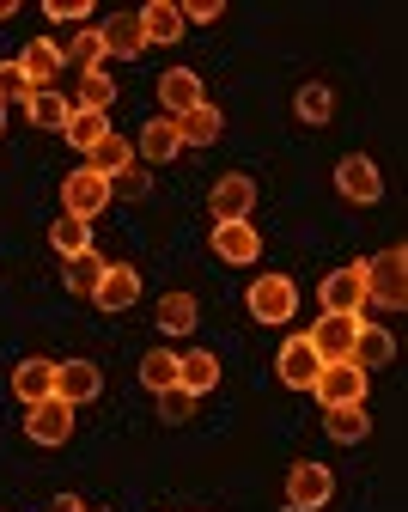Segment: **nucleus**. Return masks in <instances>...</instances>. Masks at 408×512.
<instances>
[{
	"mask_svg": "<svg viewBox=\"0 0 408 512\" xmlns=\"http://www.w3.org/2000/svg\"><path fill=\"white\" fill-rule=\"evenodd\" d=\"M360 281H366V299H378V305L402 311V305H408V250H402V244H390V250L366 256V263H360Z\"/></svg>",
	"mask_w": 408,
	"mask_h": 512,
	"instance_id": "1",
	"label": "nucleus"
},
{
	"mask_svg": "<svg viewBox=\"0 0 408 512\" xmlns=\"http://www.w3.org/2000/svg\"><path fill=\"white\" fill-rule=\"evenodd\" d=\"M250 317H256V324H293V317H299L293 275H256L250 281Z\"/></svg>",
	"mask_w": 408,
	"mask_h": 512,
	"instance_id": "2",
	"label": "nucleus"
},
{
	"mask_svg": "<svg viewBox=\"0 0 408 512\" xmlns=\"http://www.w3.org/2000/svg\"><path fill=\"white\" fill-rule=\"evenodd\" d=\"M311 391H317L323 409H360V403H366V372H360L354 360H335V366L317 372Z\"/></svg>",
	"mask_w": 408,
	"mask_h": 512,
	"instance_id": "3",
	"label": "nucleus"
},
{
	"mask_svg": "<svg viewBox=\"0 0 408 512\" xmlns=\"http://www.w3.org/2000/svg\"><path fill=\"white\" fill-rule=\"evenodd\" d=\"M110 202H116V196H110V177H98V171H86V165L61 183V214H74V220H98Z\"/></svg>",
	"mask_w": 408,
	"mask_h": 512,
	"instance_id": "4",
	"label": "nucleus"
},
{
	"mask_svg": "<svg viewBox=\"0 0 408 512\" xmlns=\"http://www.w3.org/2000/svg\"><path fill=\"white\" fill-rule=\"evenodd\" d=\"M329 494H335V476L323 464H293L287 470V512H317V506H329Z\"/></svg>",
	"mask_w": 408,
	"mask_h": 512,
	"instance_id": "5",
	"label": "nucleus"
},
{
	"mask_svg": "<svg viewBox=\"0 0 408 512\" xmlns=\"http://www.w3.org/2000/svg\"><path fill=\"white\" fill-rule=\"evenodd\" d=\"M317 299H323V311H329V317H360V305H366V281H360V263H348V269L323 275Z\"/></svg>",
	"mask_w": 408,
	"mask_h": 512,
	"instance_id": "6",
	"label": "nucleus"
},
{
	"mask_svg": "<svg viewBox=\"0 0 408 512\" xmlns=\"http://www.w3.org/2000/svg\"><path fill=\"white\" fill-rule=\"evenodd\" d=\"M335 189H342L348 202H360V208H372L378 196H384V177H378V165L366 159V153H348L342 165H335Z\"/></svg>",
	"mask_w": 408,
	"mask_h": 512,
	"instance_id": "7",
	"label": "nucleus"
},
{
	"mask_svg": "<svg viewBox=\"0 0 408 512\" xmlns=\"http://www.w3.org/2000/svg\"><path fill=\"white\" fill-rule=\"evenodd\" d=\"M208 208H214V220H220V226H232V220H250V208H256V183H250L244 171H226V177L214 183Z\"/></svg>",
	"mask_w": 408,
	"mask_h": 512,
	"instance_id": "8",
	"label": "nucleus"
},
{
	"mask_svg": "<svg viewBox=\"0 0 408 512\" xmlns=\"http://www.w3.org/2000/svg\"><path fill=\"white\" fill-rule=\"evenodd\" d=\"M98 391H104V372H98L92 360H61V366H55V397H61L67 409L92 403Z\"/></svg>",
	"mask_w": 408,
	"mask_h": 512,
	"instance_id": "9",
	"label": "nucleus"
},
{
	"mask_svg": "<svg viewBox=\"0 0 408 512\" xmlns=\"http://www.w3.org/2000/svg\"><path fill=\"white\" fill-rule=\"evenodd\" d=\"M25 433H31L37 445H61L67 433H74V409H67L61 397H43V403L25 409Z\"/></svg>",
	"mask_w": 408,
	"mask_h": 512,
	"instance_id": "10",
	"label": "nucleus"
},
{
	"mask_svg": "<svg viewBox=\"0 0 408 512\" xmlns=\"http://www.w3.org/2000/svg\"><path fill=\"white\" fill-rule=\"evenodd\" d=\"M354 330H360V317H329V311H323V324H317L305 342L317 348L323 366H335V360H348V354H354Z\"/></svg>",
	"mask_w": 408,
	"mask_h": 512,
	"instance_id": "11",
	"label": "nucleus"
},
{
	"mask_svg": "<svg viewBox=\"0 0 408 512\" xmlns=\"http://www.w3.org/2000/svg\"><path fill=\"white\" fill-rule=\"evenodd\" d=\"M214 256H220V263H238V269H250L256 256H262V232H256L250 220L214 226Z\"/></svg>",
	"mask_w": 408,
	"mask_h": 512,
	"instance_id": "12",
	"label": "nucleus"
},
{
	"mask_svg": "<svg viewBox=\"0 0 408 512\" xmlns=\"http://www.w3.org/2000/svg\"><path fill=\"white\" fill-rule=\"evenodd\" d=\"M159 104H165V116L177 122V116H189V110H201L208 98H201V74H189V68H171V74H159Z\"/></svg>",
	"mask_w": 408,
	"mask_h": 512,
	"instance_id": "13",
	"label": "nucleus"
},
{
	"mask_svg": "<svg viewBox=\"0 0 408 512\" xmlns=\"http://www.w3.org/2000/svg\"><path fill=\"white\" fill-rule=\"evenodd\" d=\"M92 299H98L104 311H128L134 299H141V275H134L128 263H104V275H98Z\"/></svg>",
	"mask_w": 408,
	"mask_h": 512,
	"instance_id": "14",
	"label": "nucleus"
},
{
	"mask_svg": "<svg viewBox=\"0 0 408 512\" xmlns=\"http://www.w3.org/2000/svg\"><path fill=\"white\" fill-rule=\"evenodd\" d=\"M177 147H183V141H177V122H171V116H153V122L141 128V141H134V159L153 171V165L177 159Z\"/></svg>",
	"mask_w": 408,
	"mask_h": 512,
	"instance_id": "15",
	"label": "nucleus"
},
{
	"mask_svg": "<svg viewBox=\"0 0 408 512\" xmlns=\"http://www.w3.org/2000/svg\"><path fill=\"white\" fill-rule=\"evenodd\" d=\"M98 37H104V55H122V61H134V55H141V49H147V31H141V13H110Z\"/></svg>",
	"mask_w": 408,
	"mask_h": 512,
	"instance_id": "16",
	"label": "nucleus"
},
{
	"mask_svg": "<svg viewBox=\"0 0 408 512\" xmlns=\"http://www.w3.org/2000/svg\"><path fill=\"white\" fill-rule=\"evenodd\" d=\"M13 391H19V403H25V409H31V403H43V397H55V360H43V354L19 360V366H13Z\"/></svg>",
	"mask_w": 408,
	"mask_h": 512,
	"instance_id": "17",
	"label": "nucleus"
},
{
	"mask_svg": "<svg viewBox=\"0 0 408 512\" xmlns=\"http://www.w3.org/2000/svg\"><path fill=\"white\" fill-rule=\"evenodd\" d=\"M317 372H323L317 348H311L305 336H293V342L281 348V384H293V391H311V384H317Z\"/></svg>",
	"mask_w": 408,
	"mask_h": 512,
	"instance_id": "18",
	"label": "nucleus"
},
{
	"mask_svg": "<svg viewBox=\"0 0 408 512\" xmlns=\"http://www.w3.org/2000/svg\"><path fill=\"white\" fill-rule=\"evenodd\" d=\"M55 68H61V43H55V37H37V43H25V55H19V74L31 80V92L55 86Z\"/></svg>",
	"mask_w": 408,
	"mask_h": 512,
	"instance_id": "19",
	"label": "nucleus"
},
{
	"mask_svg": "<svg viewBox=\"0 0 408 512\" xmlns=\"http://www.w3.org/2000/svg\"><path fill=\"white\" fill-rule=\"evenodd\" d=\"M220 128H226V116H220L214 104H201V110L177 116V141H183V147H208V141H220Z\"/></svg>",
	"mask_w": 408,
	"mask_h": 512,
	"instance_id": "20",
	"label": "nucleus"
},
{
	"mask_svg": "<svg viewBox=\"0 0 408 512\" xmlns=\"http://www.w3.org/2000/svg\"><path fill=\"white\" fill-rule=\"evenodd\" d=\"M390 354H396V342H390V330H378V324H360V330H354V354H348V360H354L360 372H372V366H384Z\"/></svg>",
	"mask_w": 408,
	"mask_h": 512,
	"instance_id": "21",
	"label": "nucleus"
},
{
	"mask_svg": "<svg viewBox=\"0 0 408 512\" xmlns=\"http://www.w3.org/2000/svg\"><path fill=\"white\" fill-rule=\"evenodd\" d=\"M141 31H147V43H177L183 37V7L153 0V7H141Z\"/></svg>",
	"mask_w": 408,
	"mask_h": 512,
	"instance_id": "22",
	"label": "nucleus"
},
{
	"mask_svg": "<svg viewBox=\"0 0 408 512\" xmlns=\"http://www.w3.org/2000/svg\"><path fill=\"white\" fill-rule=\"evenodd\" d=\"M128 165H134V147L116 135V128H110V135L86 153V171H98V177H116V171H128Z\"/></svg>",
	"mask_w": 408,
	"mask_h": 512,
	"instance_id": "23",
	"label": "nucleus"
},
{
	"mask_svg": "<svg viewBox=\"0 0 408 512\" xmlns=\"http://www.w3.org/2000/svg\"><path fill=\"white\" fill-rule=\"evenodd\" d=\"M293 110H299V122H305V128H323V122L335 116V92H329L323 80H305V86H299V98H293Z\"/></svg>",
	"mask_w": 408,
	"mask_h": 512,
	"instance_id": "24",
	"label": "nucleus"
},
{
	"mask_svg": "<svg viewBox=\"0 0 408 512\" xmlns=\"http://www.w3.org/2000/svg\"><path fill=\"white\" fill-rule=\"evenodd\" d=\"M49 244H55V256H67V263H74V256H86V250H92V226H86V220H74V214H61V220L49 226Z\"/></svg>",
	"mask_w": 408,
	"mask_h": 512,
	"instance_id": "25",
	"label": "nucleus"
},
{
	"mask_svg": "<svg viewBox=\"0 0 408 512\" xmlns=\"http://www.w3.org/2000/svg\"><path fill=\"white\" fill-rule=\"evenodd\" d=\"M25 116L37 122V128H67V116H74V104H67L55 86H43V92H31L25 98Z\"/></svg>",
	"mask_w": 408,
	"mask_h": 512,
	"instance_id": "26",
	"label": "nucleus"
},
{
	"mask_svg": "<svg viewBox=\"0 0 408 512\" xmlns=\"http://www.w3.org/2000/svg\"><path fill=\"white\" fill-rule=\"evenodd\" d=\"M177 384L189 397H208L214 384H220V360L214 354H183V372H177Z\"/></svg>",
	"mask_w": 408,
	"mask_h": 512,
	"instance_id": "27",
	"label": "nucleus"
},
{
	"mask_svg": "<svg viewBox=\"0 0 408 512\" xmlns=\"http://www.w3.org/2000/svg\"><path fill=\"white\" fill-rule=\"evenodd\" d=\"M177 372H183V354H165V348H153L147 360H141V384L159 397V391H171L177 384Z\"/></svg>",
	"mask_w": 408,
	"mask_h": 512,
	"instance_id": "28",
	"label": "nucleus"
},
{
	"mask_svg": "<svg viewBox=\"0 0 408 512\" xmlns=\"http://www.w3.org/2000/svg\"><path fill=\"white\" fill-rule=\"evenodd\" d=\"M61 135H67V141H74L80 153H92V147H98V141L110 135V122H104L98 110H74V116H67V128H61Z\"/></svg>",
	"mask_w": 408,
	"mask_h": 512,
	"instance_id": "29",
	"label": "nucleus"
},
{
	"mask_svg": "<svg viewBox=\"0 0 408 512\" xmlns=\"http://www.w3.org/2000/svg\"><path fill=\"white\" fill-rule=\"evenodd\" d=\"M61 61H74L80 74H98L104 68V37L98 31H80L74 43H61Z\"/></svg>",
	"mask_w": 408,
	"mask_h": 512,
	"instance_id": "30",
	"label": "nucleus"
},
{
	"mask_svg": "<svg viewBox=\"0 0 408 512\" xmlns=\"http://www.w3.org/2000/svg\"><path fill=\"white\" fill-rule=\"evenodd\" d=\"M159 330H165V336L195 330V299H189V293H165V299H159Z\"/></svg>",
	"mask_w": 408,
	"mask_h": 512,
	"instance_id": "31",
	"label": "nucleus"
},
{
	"mask_svg": "<svg viewBox=\"0 0 408 512\" xmlns=\"http://www.w3.org/2000/svg\"><path fill=\"white\" fill-rule=\"evenodd\" d=\"M329 439H342V445H360L366 433H372V421H366V409H329Z\"/></svg>",
	"mask_w": 408,
	"mask_h": 512,
	"instance_id": "32",
	"label": "nucleus"
},
{
	"mask_svg": "<svg viewBox=\"0 0 408 512\" xmlns=\"http://www.w3.org/2000/svg\"><path fill=\"white\" fill-rule=\"evenodd\" d=\"M98 275H104V256H98V250H86V256H74V263H67V293H80V299H92V287H98Z\"/></svg>",
	"mask_w": 408,
	"mask_h": 512,
	"instance_id": "33",
	"label": "nucleus"
},
{
	"mask_svg": "<svg viewBox=\"0 0 408 512\" xmlns=\"http://www.w3.org/2000/svg\"><path fill=\"white\" fill-rule=\"evenodd\" d=\"M147 189H153V171H147L141 159H134L128 171H116V177H110V196H122V202H141Z\"/></svg>",
	"mask_w": 408,
	"mask_h": 512,
	"instance_id": "34",
	"label": "nucleus"
},
{
	"mask_svg": "<svg viewBox=\"0 0 408 512\" xmlns=\"http://www.w3.org/2000/svg\"><path fill=\"white\" fill-rule=\"evenodd\" d=\"M110 104H116V80H104V68L86 74V80H80V110H98V116H104Z\"/></svg>",
	"mask_w": 408,
	"mask_h": 512,
	"instance_id": "35",
	"label": "nucleus"
},
{
	"mask_svg": "<svg viewBox=\"0 0 408 512\" xmlns=\"http://www.w3.org/2000/svg\"><path fill=\"white\" fill-rule=\"evenodd\" d=\"M13 98L25 104V98H31V80L19 74V61H0V110H7Z\"/></svg>",
	"mask_w": 408,
	"mask_h": 512,
	"instance_id": "36",
	"label": "nucleus"
},
{
	"mask_svg": "<svg viewBox=\"0 0 408 512\" xmlns=\"http://www.w3.org/2000/svg\"><path fill=\"white\" fill-rule=\"evenodd\" d=\"M159 415L165 421H189L195 415V397L183 391V384H171V391H159Z\"/></svg>",
	"mask_w": 408,
	"mask_h": 512,
	"instance_id": "37",
	"label": "nucleus"
},
{
	"mask_svg": "<svg viewBox=\"0 0 408 512\" xmlns=\"http://www.w3.org/2000/svg\"><path fill=\"white\" fill-rule=\"evenodd\" d=\"M49 19L55 25H80V19H92V0H49Z\"/></svg>",
	"mask_w": 408,
	"mask_h": 512,
	"instance_id": "38",
	"label": "nucleus"
},
{
	"mask_svg": "<svg viewBox=\"0 0 408 512\" xmlns=\"http://www.w3.org/2000/svg\"><path fill=\"white\" fill-rule=\"evenodd\" d=\"M226 7H220V0H189V7H183V25H214Z\"/></svg>",
	"mask_w": 408,
	"mask_h": 512,
	"instance_id": "39",
	"label": "nucleus"
},
{
	"mask_svg": "<svg viewBox=\"0 0 408 512\" xmlns=\"http://www.w3.org/2000/svg\"><path fill=\"white\" fill-rule=\"evenodd\" d=\"M49 512H86V500H74V494H61V500H55Z\"/></svg>",
	"mask_w": 408,
	"mask_h": 512,
	"instance_id": "40",
	"label": "nucleus"
},
{
	"mask_svg": "<svg viewBox=\"0 0 408 512\" xmlns=\"http://www.w3.org/2000/svg\"><path fill=\"white\" fill-rule=\"evenodd\" d=\"M13 13H19V7H13V0H0V19H13Z\"/></svg>",
	"mask_w": 408,
	"mask_h": 512,
	"instance_id": "41",
	"label": "nucleus"
},
{
	"mask_svg": "<svg viewBox=\"0 0 408 512\" xmlns=\"http://www.w3.org/2000/svg\"><path fill=\"white\" fill-rule=\"evenodd\" d=\"M0 135H7V110H0Z\"/></svg>",
	"mask_w": 408,
	"mask_h": 512,
	"instance_id": "42",
	"label": "nucleus"
}]
</instances>
